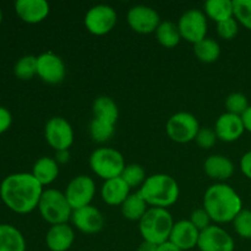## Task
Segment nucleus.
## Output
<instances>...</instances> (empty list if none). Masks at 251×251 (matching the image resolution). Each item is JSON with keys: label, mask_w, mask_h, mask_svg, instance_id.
<instances>
[{"label": "nucleus", "mask_w": 251, "mask_h": 251, "mask_svg": "<svg viewBox=\"0 0 251 251\" xmlns=\"http://www.w3.org/2000/svg\"><path fill=\"white\" fill-rule=\"evenodd\" d=\"M42 184L32 173H15L7 176L0 184V199L9 210L27 215L38 208L43 194Z\"/></svg>", "instance_id": "nucleus-1"}, {"label": "nucleus", "mask_w": 251, "mask_h": 251, "mask_svg": "<svg viewBox=\"0 0 251 251\" xmlns=\"http://www.w3.org/2000/svg\"><path fill=\"white\" fill-rule=\"evenodd\" d=\"M90 166L93 173L108 180L122 176L126 164L119 151L112 147H100L90 156Z\"/></svg>", "instance_id": "nucleus-6"}, {"label": "nucleus", "mask_w": 251, "mask_h": 251, "mask_svg": "<svg viewBox=\"0 0 251 251\" xmlns=\"http://www.w3.org/2000/svg\"><path fill=\"white\" fill-rule=\"evenodd\" d=\"M55 159L58 163H66V162H69V159H70V152H69V150H63V151H56L55 152Z\"/></svg>", "instance_id": "nucleus-40"}, {"label": "nucleus", "mask_w": 251, "mask_h": 251, "mask_svg": "<svg viewBox=\"0 0 251 251\" xmlns=\"http://www.w3.org/2000/svg\"><path fill=\"white\" fill-rule=\"evenodd\" d=\"M178 28L181 38L196 44L206 38L207 33V16L198 9H190L184 12L178 21Z\"/></svg>", "instance_id": "nucleus-9"}, {"label": "nucleus", "mask_w": 251, "mask_h": 251, "mask_svg": "<svg viewBox=\"0 0 251 251\" xmlns=\"http://www.w3.org/2000/svg\"><path fill=\"white\" fill-rule=\"evenodd\" d=\"M117 21V11L107 4H98L92 6L87 10L83 20L87 31L96 36L109 33L115 27Z\"/></svg>", "instance_id": "nucleus-8"}, {"label": "nucleus", "mask_w": 251, "mask_h": 251, "mask_svg": "<svg viewBox=\"0 0 251 251\" xmlns=\"http://www.w3.org/2000/svg\"><path fill=\"white\" fill-rule=\"evenodd\" d=\"M194 53L202 63H215L221 55V47L217 41L206 37L205 39L194 44Z\"/></svg>", "instance_id": "nucleus-28"}, {"label": "nucleus", "mask_w": 251, "mask_h": 251, "mask_svg": "<svg viewBox=\"0 0 251 251\" xmlns=\"http://www.w3.org/2000/svg\"><path fill=\"white\" fill-rule=\"evenodd\" d=\"M189 221H190V222L193 223V225L195 226V227L198 228L200 232L201 230L206 229L207 227H210L211 222H212L210 215L206 212V210L203 207L193 211V212H191V216H190V220Z\"/></svg>", "instance_id": "nucleus-37"}, {"label": "nucleus", "mask_w": 251, "mask_h": 251, "mask_svg": "<svg viewBox=\"0 0 251 251\" xmlns=\"http://www.w3.org/2000/svg\"><path fill=\"white\" fill-rule=\"evenodd\" d=\"M200 130L198 118L189 112H178L172 115L166 124V131L173 141L186 144L195 140Z\"/></svg>", "instance_id": "nucleus-7"}, {"label": "nucleus", "mask_w": 251, "mask_h": 251, "mask_svg": "<svg viewBox=\"0 0 251 251\" xmlns=\"http://www.w3.org/2000/svg\"><path fill=\"white\" fill-rule=\"evenodd\" d=\"M114 126L115 125L112 123L93 118L90 124V135L93 141L103 144V142H107L114 135Z\"/></svg>", "instance_id": "nucleus-29"}, {"label": "nucleus", "mask_w": 251, "mask_h": 251, "mask_svg": "<svg viewBox=\"0 0 251 251\" xmlns=\"http://www.w3.org/2000/svg\"><path fill=\"white\" fill-rule=\"evenodd\" d=\"M44 137L55 151L69 150L74 144L73 126L65 118L53 117L44 126Z\"/></svg>", "instance_id": "nucleus-10"}, {"label": "nucleus", "mask_w": 251, "mask_h": 251, "mask_svg": "<svg viewBox=\"0 0 251 251\" xmlns=\"http://www.w3.org/2000/svg\"><path fill=\"white\" fill-rule=\"evenodd\" d=\"M203 171L211 179L220 181L227 180L234 173V164L223 154H212L206 158Z\"/></svg>", "instance_id": "nucleus-21"}, {"label": "nucleus", "mask_w": 251, "mask_h": 251, "mask_svg": "<svg viewBox=\"0 0 251 251\" xmlns=\"http://www.w3.org/2000/svg\"><path fill=\"white\" fill-rule=\"evenodd\" d=\"M240 169L247 178L251 179V151H248L240 159Z\"/></svg>", "instance_id": "nucleus-39"}, {"label": "nucleus", "mask_w": 251, "mask_h": 251, "mask_svg": "<svg viewBox=\"0 0 251 251\" xmlns=\"http://www.w3.org/2000/svg\"><path fill=\"white\" fill-rule=\"evenodd\" d=\"M173 226V217L167 208L150 207L139 221L142 239L156 245L168 242Z\"/></svg>", "instance_id": "nucleus-4"}, {"label": "nucleus", "mask_w": 251, "mask_h": 251, "mask_svg": "<svg viewBox=\"0 0 251 251\" xmlns=\"http://www.w3.org/2000/svg\"><path fill=\"white\" fill-rule=\"evenodd\" d=\"M157 251H183L181 249H179L176 245H174L173 243H171L168 240V242L163 243V244L158 245V249H157Z\"/></svg>", "instance_id": "nucleus-43"}, {"label": "nucleus", "mask_w": 251, "mask_h": 251, "mask_svg": "<svg viewBox=\"0 0 251 251\" xmlns=\"http://www.w3.org/2000/svg\"><path fill=\"white\" fill-rule=\"evenodd\" d=\"M66 66L63 59L51 51H46L37 56V76L50 85L60 83L65 78Z\"/></svg>", "instance_id": "nucleus-12"}, {"label": "nucleus", "mask_w": 251, "mask_h": 251, "mask_svg": "<svg viewBox=\"0 0 251 251\" xmlns=\"http://www.w3.org/2000/svg\"><path fill=\"white\" fill-rule=\"evenodd\" d=\"M12 124V115L9 109L0 105V135L6 132Z\"/></svg>", "instance_id": "nucleus-38"}, {"label": "nucleus", "mask_w": 251, "mask_h": 251, "mask_svg": "<svg viewBox=\"0 0 251 251\" xmlns=\"http://www.w3.org/2000/svg\"><path fill=\"white\" fill-rule=\"evenodd\" d=\"M146 201L144 200L140 191L135 194H130L126 200L122 205V213L126 220L129 221H140L146 211L149 210Z\"/></svg>", "instance_id": "nucleus-26"}, {"label": "nucleus", "mask_w": 251, "mask_h": 251, "mask_svg": "<svg viewBox=\"0 0 251 251\" xmlns=\"http://www.w3.org/2000/svg\"><path fill=\"white\" fill-rule=\"evenodd\" d=\"M129 195L130 186L123 180L122 176L104 180L100 189L103 201L110 206H122Z\"/></svg>", "instance_id": "nucleus-20"}, {"label": "nucleus", "mask_w": 251, "mask_h": 251, "mask_svg": "<svg viewBox=\"0 0 251 251\" xmlns=\"http://www.w3.org/2000/svg\"><path fill=\"white\" fill-rule=\"evenodd\" d=\"M217 135H216L215 130L210 129V127H200L198 135L195 137V141L201 149H211L213 145L217 141Z\"/></svg>", "instance_id": "nucleus-36"}, {"label": "nucleus", "mask_w": 251, "mask_h": 251, "mask_svg": "<svg viewBox=\"0 0 251 251\" xmlns=\"http://www.w3.org/2000/svg\"><path fill=\"white\" fill-rule=\"evenodd\" d=\"M213 130H215L218 140L225 142H233L244 134L245 126L240 115L226 112L221 114L216 120Z\"/></svg>", "instance_id": "nucleus-16"}, {"label": "nucleus", "mask_w": 251, "mask_h": 251, "mask_svg": "<svg viewBox=\"0 0 251 251\" xmlns=\"http://www.w3.org/2000/svg\"><path fill=\"white\" fill-rule=\"evenodd\" d=\"M156 37L159 44L166 48H174L181 39L178 25L172 21H162L156 29Z\"/></svg>", "instance_id": "nucleus-27"}, {"label": "nucleus", "mask_w": 251, "mask_h": 251, "mask_svg": "<svg viewBox=\"0 0 251 251\" xmlns=\"http://www.w3.org/2000/svg\"><path fill=\"white\" fill-rule=\"evenodd\" d=\"M203 208L213 222L228 223L233 222L243 210V201L232 186L217 183L205 191Z\"/></svg>", "instance_id": "nucleus-2"}, {"label": "nucleus", "mask_w": 251, "mask_h": 251, "mask_svg": "<svg viewBox=\"0 0 251 251\" xmlns=\"http://www.w3.org/2000/svg\"><path fill=\"white\" fill-rule=\"evenodd\" d=\"M198 248L200 251H234L235 244L227 230L220 226L211 225L200 232Z\"/></svg>", "instance_id": "nucleus-13"}, {"label": "nucleus", "mask_w": 251, "mask_h": 251, "mask_svg": "<svg viewBox=\"0 0 251 251\" xmlns=\"http://www.w3.org/2000/svg\"><path fill=\"white\" fill-rule=\"evenodd\" d=\"M239 31V25L235 17L226 20V21L218 22L217 24V33L223 39H233L238 34Z\"/></svg>", "instance_id": "nucleus-35"}, {"label": "nucleus", "mask_w": 251, "mask_h": 251, "mask_svg": "<svg viewBox=\"0 0 251 251\" xmlns=\"http://www.w3.org/2000/svg\"><path fill=\"white\" fill-rule=\"evenodd\" d=\"M242 119L243 123H244L245 130L251 132V105H249V108H248L244 112V114L242 115Z\"/></svg>", "instance_id": "nucleus-41"}, {"label": "nucleus", "mask_w": 251, "mask_h": 251, "mask_svg": "<svg viewBox=\"0 0 251 251\" xmlns=\"http://www.w3.org/2000/svg\"><path fill=\"white\" fill-rule=\"evenodd\" d=\"M139 191L147 205L159 208H167L174 205L180 194L176 179L163 173L147 176Z\"/></svg>", "instance_id": "nucleus-3"}, {"label": "nucleus", "mask_w": 251, "mask_h": 251, "mask_svg": "<svg viewBox=\"0 0 251 251\" xmlns=\"http://www.w3.org/2000/svg\"><path fill=\"white\" fill-rule=\"evenodd\" d=\"M120 176L130 186V189L136 188V186H142V184L147 179L144 167L137 163H131L125 166L124 171H123Z\"/></svg>", "instance_id": "nucleus-31"}, {"label": "nucleus", "mask_w": 251, "mask_h": 251, "mask_svg": "<svg viewBox=\"0 0 251 251\" xmlns=\"http://www.w3.org/2000/svg\"><path fill=\"white\" fill-rule=\"evenodd\" d=\"M233 6L237 21L251 29V0H233Z\"/></svg>", "instance_id": "nucleus-33"}, {"label": "nucleus", "mask_w": 251, "mask_h": 251, "mask_svg": "<svg viewBox=\"0 0 251 251\" xmlns=\"http://www.w3.org/2000/svg\"><path fill=\"white\" fill-rule=\"evenodd\" d=\"M225 104L228 113L240 115V117L249 108V102H248L247 96L240 92H233L230 95H228V97L226 98Z\"/></svg>", "instance_id": "nucleus-32"}, {"label": "nucleus", "mask_w": 251, "mask_h": 251, "mask_svg": "<svg viewBox=\"0 0 251 251\" xmlns=\"http://www.w3.org/2000/svg\"><path fill=\"white\" fill-rule=\"evenodd\" d=\"M74 240L75 232L68 223L51 226L46 234V245L50 251H68Z\"/></svg>", "instance_id": "nucleus-19"}, {"label": "nucleus", "mask_w": 251, "mask_h": 251, "mask_svg": "<svg viewBox=\"0 0 251 251\" xmlns=\"http://www.w3.org/2000/svg\"><path fill=\"white\" fill-rule=\"evenodd\" d=\"M1 22H2V10L1 7H0V25H1Z\"/></svg>", "instance_id": "nucleus-44"}, {"label": "nucleus", "mask_w": 251, "mask_h": 251, "mask_svg": "<svg viewBox=\"0 0 251 251\" xmlns=\"http://www.w3.org/2000/svg\"><path fill=\"white\" fill-rule=\"evenodd\" d=\"M205 15L217 24L234 17L233 0H207L205 2Z\"/></svg>", "instance_id": "nucleus-25"}, {"label": "nucleus", "mask_w": 251, "mask_h": 251, "mask_svg": "<svg viewBox=\"0 0 251 251\" xmlns=\"http://www.w3.org/2000/svg\"><path fill=\"white\" fill-rule=\"evenodd\" d=\"M71 222L80 232L86 234H96L104 227V217L102 212L92 205L74 210Z\"/></svg>", "instance_id": "nucleus-15"}, {"label": "nucleus", "mask_w": 251, "mask_h": 251, "mask_svg": "<svg viewBox=\"0 0 251 251\" xmlns=\"http://www.w3.org/2000/svg\"><path fill=\"white\" fill-rule=\"evenodd\" d=\"M0 251H26L24 234L12 225H0Z\"/></svg>", "instance_id": "nucleus-22"}, {"label": "nucleus", "mask_w": 251, "mask_h": 251, "mask_svg": "<svg viewBox=\"0 0 251 251\" xmlns=\"http://www.w3.org/2000/svg\"><path fill=\"white\" fill-rule=\"evenodd\" d=\"M127 24L135 32L149 34L156 32L161 24L159 15L153 7L146 5H135L127 11Z\"/></svg>", "instance_id": "nucleus-14"}, {"label": "nucleus", "mask_w": 251, "mask_h": 251, "mask_svg": "<svg viewBox=\"0 0 251 251\" xmlns=\"http://www.w3.org/2000/svg\"><path fill=\"white\" fill-rule=\"evenodd\" d=\"M64 194L73 211L77 210V208L91 205V201L93 200L96 194V184L90 176H77L71 179Z\"/></svg>", "instance_id": "nucleus-11"}, {"label": "nucleus", "mask_w": 251, "mask_h": 251, "mask_svg": "<svg viewBox=\"0 0 251 251\" xmlns=\"http://www.w3.org/2000/svg\"><path fill=\"white\" fill-rule=\"evenodd\" d=\"M14 74L22 81L33 78L37 75V56L24 55L20 58L14 66Z\"/></svg>", "instance_id": "nucleus-30"}, {"label": "nucleus", "mask_w": 251, "mask_h": 251, "mask_svg": "<svg viewBox=\"0 0 251 251\" xmlns=\"http://www.w3.org/2000/svg\"><path fill=\"white\" fill-rule=\"evenodd\" d=\"M235 232L244 239H251V211L242 210L233 221Z\"/></svg>", "instance_id": "nucleus-34"}, {"label": "nucleus", "mask_w": 251, "mask_h": 251, "mask_svg": "<svg viewBox=\"0 0 251 251\" xmlns=\"http://www.w3.org/2000/svg\"><path fill=\"white\" fill-rule=\"evenodd\" d=\"M32 176L42 184V186L53 183L59 176V163L50 157H41L32 168Z\"/></svg>", "instance_id": "nucleus-23"}, {"label": "nucleus", "mask_w": 251, "mask_h": 251, "mask_svg": "<svg viewBox=\"0 0 251 251\" xmlns=\"http://www.w3.org/2000/svg\"><path fill=\"white\" fill-rule=\"evenodd\" d=\"M38 210L42 218L51 226L68 223L73 215V208L65 194L56 189L43 191L38 203Z\"/></svg>", "instance_id": "nucleus-5"}, {"label": "nucleus", "mask_w": 251, "mask_h": 251, "mask_svg": "<svg viewBox=\"0 0 251 251\" xmlns=\"http://www.w3.org/2000/svg\"><path fill=\"white\" fill-rule=\"evenodd\" d=\"M92 110L95 118L105 120L114 125L119 117V109H118L117 103L108 96H100L96 98L92 105Z\"/></svg>", "instance_id": "nucleus-24"}, {"label": "nucleus", "mask_w": 251, "mask_h": 251, "mask_svg": "<svg viewBox=\"0 0 251 251\" xmlns=\"http://www.w3.org/2000/svg\"><path fill=\"white\" fill-rule=\"evenodd\" d=\"M199 237H200V230L189 220H181L174 222L169 242L176 245L179 249L186 251L198 247Z\"/></svg>", "instance_id": "nucleus-17"}, {"label": "nucleus", "mask_w": 251, "mask_h": 251, "mask_svg": "<svg viewBox=\"0 0 251 251\" xmlns=\"http://www.w3.org/2000/svg\"><path fill=\"white\" fill-rule=\"evenodd\" d=\"M15 12L26 24H39L50 11V6L46 0H17L15 2Z\"/></svg>", "instance_id": "nucleus-18"}, {"label": "nucleus", "mask_w": 251, "mask_h": 251, "mask_svg": "<svg viewBox=\"0 0 251 251\" xmlns=\"http://www.w3.org/2000/svg\"><path fill=\"white\" fill-rule=\"evenodd\" d=\"M157 249H158V245L144 240V242L139 245V248H137V251H157Z\"/></svg>", "instance_id": "nucleus-42"}]
</instances>
